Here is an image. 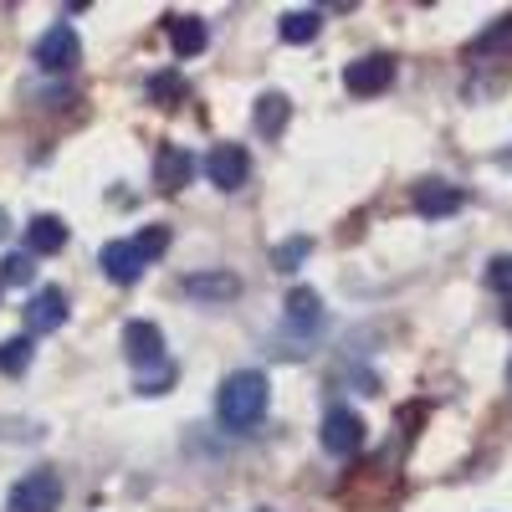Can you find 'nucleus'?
<instances>
[{
  "instance_id": "9d476101",
  "label": "nucleus",
  "mask_w": 512,
  "mask_h": 512,
  "mask_svg": "<svg viewBox=\"0 0 512 512\" xmlns=\"http://www.w3.org/2000/svg\"><path fill=\"white\" fill-rule=\"evenodd\" d=\"M98 262H103L108 282H123V287H128V282H139V272H144V256L134 251V241H108Z\"/></svg>"
},
{
  "instance_id": "cd10ccee",
  "label": "nucleus",
  "mask_w": 512,
  "mask_h": 512,
  "mask_svg": "<svg viewBox=\"0 0 512 512\" xmlns=\"http://www.w3.org/2000/svg\"><path fill=\"white\" fill-rule=\"evenodd\" d=\"M507 379H512V364H507Z\"/></svg>"
},
{
  "instance_id": "20e7f679",
  "label": "nucleus",
  "mask_w": 512,
  "mask_h": 512,
  "mask_svg": "<svg viewBox=\"0 0 512 512\" xmlns=\"http://www.w3.org/2000/svg\"><path fill=\"white\" fill-rule=\"evenodd\" d=\"M82 62V41L77 31L62 21V26H47V36L36 41V67L41 72H72Z\"/></svg>"
},
{
  "instance_id": "2eb2a0df",
  "label": "nucleus",
  "mask_w": 512,
  "mask_h": 512,
  "mask_svg": "<svg viewBox=\"0 0 512 512\" xmlns=\"http://www.w3.org/2000/svg\"><path fill=\"white\" fill-rule=\"evenodd\" d=\"M287 323L292 328H318L323 323V297L313 292V287H297V292H287Z\"/></svg>"
},
{
  "instance_id": "ddd939ff",
  "label": "nucleus",
  "mask_w": 512,
  "mask_h": 512,
  "mask_svg": "<svg viewBox=\"0 0 512 512\" xmlns=\"http://www.w3.org/2000/svg\"><path fill=\"white\" fill-rule=\"evenodd\" d=\"M190 169H195V159H190L185 149H159V159H154V185H159L164 195H169V190H185Z\"/></svg>"
},
{
  "instance_id": "bb28decb",
  "label": "nucleus",
  "mask_w": 512,
  "mask_h": 512,
  "mask_svg": "<svg viewBox=\"0 0 512 512\" xmlns=\"http://www.w3.org/2000/svg\"><path fill=\"white\" fill-rule=\"evenodd\" d=\"M507 328H512V308H507Z\"/></svg>"
},
{
  "instance_id": "f3484780",
  "label": "nucleus",
  "mask_w": 512,
  "mask_h": 512,
  "mask_svg": "<svg viewBox=\"0 0 512 512\" xmlns=\"http://www.w3.org/2000/svg\"><path fill=\"white\" fill-rule=\"evenodd\" d=\"M277 31H282V41H292V47H303V41H313V36L323 31V16H318V11H287Z\"/></svg>"
},
{
  "instance_id": "aec40b11",
  "label": "nucleus",
  "mask_w": 512,
  "mask_h": 512,
  "mask_svg": "<svg viewBox=\"0 0 512 512\" xmlns=\"http://www.w3.org/2000/svg\"><path fill=\"white\" fill-rule=\"evenodd\" d=\"M175 379H180V369L164 359V364H154V369H144V374H139V395H164Z\"/></svg>"
},
{
  "instance_id": "7ed1b4c3",
  "label": "nucleus",
  "mask_w": 512,
  "mask_h": 512,
  "mask_svg": "<svg viewBox=\"0 0 512 512\" xmlns=\"http://www.w3.org/2000/svg\"><path fill=\"white\" fill-rule=\"evenodd\" d=\"M205 175H210V185H216V190L236 195L251 180V154L241 144H216V149L205 154Z\"/></svg>"
},
{
  "instance_id": "39448f33",
  "label": "nucleus",
  "mask_w": 512,
  "mask_h": 512,
  "mask_svg": "<svg viewBox=\"0 0 512 512\" xmlns=\"http://www.w3.org/2000/svg\"><path fill=\"white\" fill-rule=\"evenodd\" d=\"M390 82H395V57H384V52H369V57L344 67V88L354 98H374V93L390 88Z\"/></svg>"
},
{
  "instance_id": "f8f14e48",
  "label": "nucleus",
  "mask_w": 512,
  "mask_h": 512,
  "mask_svg": "<svg viewBox=\"0 0 512 512\" xmlns=\"http://www.w3.org/2000/svg\"><path fill=\"white\" fill-rule=\"evenodd\" d=\"M164 31H169V47H175L180 57H200V52H205V41H210L200 16H169Z\"/></svg>"
},
{
  "instance_id": "dca6fc26",
  "label": "nucleus",
  "mask_w": 512,
  "mask_h": 512,
  "mask_svg": "<svg viewBox=\"0 0 512 512\" xmlns=\"http://www.w3.org/2000/svg\"><path fill=\"white\" fill-rule=\"evenodd\" d=\"M287 113H292V103H287L282 93H262V98H256V128H262L267 139H277V134H282Z\"/></svg>"
},
{
  "instance_id": "a211bd4d",
  "label": "nucleus",
  "mask_w": 512,
  "mask_h": 512,
  "mask_svg": "<svg viewBox=\"0 0 512 512\" xmlns=\"http://www.w3.org/2000/svg\"><path fill=\"white\" fill-rule=\"evenodd\" d=\"M31 359H36V349H31V338L21 333V338H6V344H0V374H26L31 369Z\"/></svg>"
},
{
  "instance_id": "f03ea898",
  "label": "nucleus",
  "mask_w": 512,
  "mask_h": 512,
  "mask_svg": "<svg viewBox=\"0 0 512 512\" xmlns=\"http://www.w3.org/2000/svg\"><path fill=\"white\" fill-rule=\"evenodd\" d=\"M57 507H62V477L57 472H31L6 497V512H57Z\"/></svg>"
},
{
  "instance_id": "6e6552de",
  "label": "nucleus",
  "mask_w": 512,
  "mask_h": 512,
  "mask_svg": "<svg viewBox=\"0 0 512 512\" xmlns=\"http://www.w3.org/2000/svg\"><path fill=\"white\" fill-rule=\"evenodd\" d=\"M62 323H67V292H62V287L31 292V303H26V328H31V333H57Z\"/></svg>"
},
{
  "instance_id": "6ab92c4d",
  "label": "nucleus",
  "mask_w": 512,
  "mask_h": 512,
  "mask_svg": "<svg viewBox=\"0 0 512 512\" xmlns=\"http://www.w3.org/2000/svg\"><path fill=\"white\" fill-rule=\"evenodd\" d=\"M149 98H154L159 108H169L175 98H185V77H180V72H154V77H149Z\"/></svg>"
},
{
  "instance_id": "393cba45",
  "label": "nucleus",
  "mask_w": 512,
  "mask_h": 512,
  "mask_svg": "<svg viewBox=\"0 0 512 512\" xmlns=\"http://www.w3.org/2000/svg\"><path fill=\"white\" fill-rule=\"evenodd\" d=\"M497 47H512V16H507L492 36H482V41H477V52H497Z\"/></svg>"
},
{
  "instance_id": "1a4fd4ad",
  "label": "nucleus",
  "mask_w": 512,
  "mask_h": 512,
  "mask_svg": "<svg viewBox=\"0 0 512 512\" xmlns=\"http://www.w3.org/2000/svg\"><path fill=\"white\" fill-rule=\"evenodd\" d=\"M415 210H420V216H431V221L456 216V210H461V190L446 185V180H420L415 185Z\"/></svg>"
},
{
  "instance_id": "0eeeda50",
  "label": "nucleus",
  "mask_w": 512,
  "mask_h": 512,
  "mask_svg": "<svg viewBox=\"0 0 512 512\" xmlns=\"http://www.w3.org/2000/svg\"><path fill=\"white\" fill-rule=\"evenodd\" d=\"M323 446L333 451V456H354L359 446H364V420L354 415V410H328L323 415Z\"/></svg>"
},
{
  "instance_id": "4be33fe9",
  "label": "nucleus",
  "mask_w": 512,
  "mask_h": 512,
  "mask_svg": "<svg viewBox=\"0 0 512 512\" xmlns=\"http://www.w3.org/2000/svg\"><path fill=\"white\" fill-rule=\"evenodd\" d=\"M164 246H169V226H144V231L134 236V251L144 256V262H154V256H164Z\"/></svg>"
},
{
  "instance_id": "5701e85b",
  "label": "nucleus",
  "mask_w": 512,
  "mask_h": 512,
  "mask_svg": "<svg viewBox=\"0 0 512 512\" xmlns=\"http://www.w3.org/2000/svg\"><path fill=\"white\" fill-rule=\"evenodd\" d=\"M31 277H36L31 256H6V262H0V282H11V287H26Z\"/></svg>"
},
{
  "instance_id": "f257e3e1",
  "label": "nucleus",
  "mask_w": 512,
  "mask_h": 512,
  "mask_svg": "<svg viewBox=\"0 0 512 512\" xmlns=\"http://www.w3.org/2000/svg\"><path fill=\"white\" fill-rule=\"evenodd\" d=\"M216 410H221V420L231 425V431H251V425H262V415H267V374L236 369V374L221 384Z\"/></svg>"
},
{
  "instance_id": "4468645a",
  "label": "nucleus",
  "mask_w": 512,
  "mask_h": 512,
  "mask_svg": "<svg viewBox=\"0 0 512 512\" xmlns=\"http://www.w3.org/2000/svg\"><path fill=\"white\" fill-rule=\"evenodd\" d=\"M26 246H31L36 256L62 251V246H67V226H62V216H36V221L26 226Z\"/></svg>"
},
{
  "instance_id": "412c9836",
  "label": "nucleus",
  "mask_w": 512,
  "mask_h": 512,
  "mask_svg": "<svg viewBox=\"0 0 512 512\" xmlns=\"http://www.w3.org/2000/svg\"><path fill=\"white\" fill-rule=\"evenodd\" d=\"M308 251H313V241H308V236H292V241H282V246L272 251V267H277V272H292Z\"/></svg>"
},
{
  "instance_id": "a878e982",
  "label": "nucleus",
  "mask_w": 512,
  "mask_h": 512,
  "mask_svg": "<svg viewBox=\"0 0 512 512\" xmlns=\"http://www.w3.org/2000/svg\"><path fill=\"white\" fill-rule=\"evenodd\" d=\"M6 226H11V221H6V210H0V236H6Z\"/></svg>"
},
{
  "instance_id": "b1692460",
  "label": "nucleus",
  "mask_w": 512,
  "mask_h": 512,
  "mask_svg": "<svg viewBox=\"0 0 512 512\" xmlns=\"http://www.w3.org/2000/svg\"><path fill=\"white\" fill-rule=\"evenodd\" d=\"M487 287L502 292V297H512V256H497V262L487 267Z\"/></svg>"
},
{
  "instance_id": "9b49d317",
  "label": "nucleus",
  "mask_w": 512,
  "mask_h": 512,
  "mask_svg": "<svg viewBox=\"0 0 512 512\" xmlns=\"http://www.w3.org/2000/svg\"><path fill=\"white\" fill-rule=\"evenodd\" d=\"M185 292L195 303H231V297H241V282L231 272H195L185 277Z\"/></svg>"
},
{
  "instance_id": "423d86ee",
  "label": "nucleus",
  "mask_w": 512,
  "mask_h": 512,
  "mask_svg": "<svg viewBox=\"0 0 512 512\" xmlns=\"http://www.w3.org/2000/svg\"><path fill=\"white\" fill-rule=\"evenodd\" d=\"M123 354H128V364H134L139 374L164 364V333H159V323H144V318L128 323L123 328Z\"/></svg>"
}]
</instances>
